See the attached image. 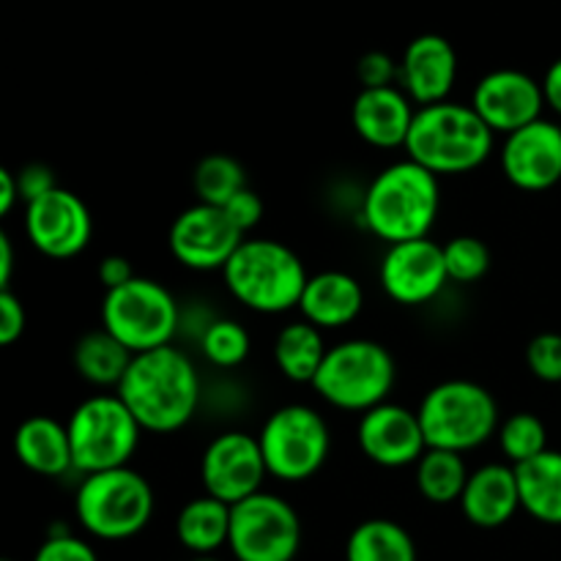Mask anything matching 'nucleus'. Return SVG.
Returning <instances> with one entry per match:
<instances>
[{"mask_svg":"<svg viewBox=\"0 0 561 561\" xmlns=\"http://www.w3.org/2000/svg\"><path fill=\"white\" fill-rule=\"evenodd\" d=\"M499 449H502L504 458L510 460V466L529 463L531 458L542 455L548 447V427L546 422L537 414L529 411H518V414H510L502 422L496 433Z\"/></svg>","mask_w":561,"mask_h":561,"instance_id":"31","label":"nucleus"},{"mask_svg":"<svg viewBox=\"0 0 561 561\" xmlns=\"http://www.w3.org/2000/svg\"><path fill=\"white\" fill-rule=\"evenodd\" d=\"M496 131L477 115L471 104L438 102L416 107L405 159L422 164L433 175H460L482 168L493 153Z\"/></svg>","mask_w":561,"mask_h":561,"instance_id":"3","label":"nucleus"},{"mask_svg":"<svg viewBox=\"0 0 561 561\" xmlns=\"http://www.w3.org/2000/svg\"><path fill=\"white\" fill-rule=\"evenodd\" d=\"M299 546V513L277 493L261 491L230 507L228 548L236 561H294Z\"/></svg>","mask_w":561,"mask_h":561,"instance_id":"11","label":"nucleus"},{"mask_svg":"<svg viewBox=\"0 0 561 561\" xmlns=\"http://www.w3.org/2000/svg\"><path fill=\"white\" fill-rule=\"evenodd\" d=\"M425 431L427 449L471 453L499 433V403L482 383L453 378L442 381L422 398L416 409Z\"/></svg>","mask_w":561,"mask_h":561,"instance_id":"6","label":"nucleus"},{"mask_svg":"<svg viewBox=\"0 0 561 561\" xmlns=\"http://www.w3.org/2000/svg\"><path fill=\"white\" fill-rule=\"evenodd\" d=\"M14 274V244L9 233H0V290H9Z\"/></svg>","mask_w":561,"mask_h":561,"instance_id":"43","label":"nucleus"},{"mask_svg":"<svg viewBox=\"0 0 561 561\" xmlns=\"http://www.w3.org/2000/svg\"><path fill=\"white\" fill-rule=\"evenodd\" d=\"M20 201L22 195H20V181H16V173L14 170L3 168L0 170V214L9 217Z\"/></svg>","mask_w":561,"mask_h":561,"instance_id":"41","label":"nucleus"},{"mask_svg":"<svg viewBox=\"0 0 561 561\" xmlns=\"http://www.w3.org/2000/svg\"><path fill=\"white\" fill-rule=\"evenodd\" d=\"M175 537L195 557H214L228 546L230 537V504L214 496H197L181 507L175 518Z\"/></svg>","mask_w":561,"mask_h":561,"instance_id":"25","label":"nucleus"},{"mask_svg":"<svg viewBox=\"0 0 561 561\" xmlns=\"http://www.w3.org/2000/svg\"><path fill=\"white\" fill-rule=\"evenodd\" d=\"M96 274H99V283H102L104 294H107V290L124 288L126 283H131V279L137 277L135 266H131L129 257H124V255L102 257V263H99V272Z\"/></svg>","mask_w":561,"mask_h":561,"instance_id":"40","label":"nucleus"},{"mask_svg":"<svg viewBox=\"0 0 561 561\" xmlns=\"http://www.w3.org/2000/svg\"><path fill=\"white\" fill-rule=\"evenodd\" d=\"M520 510L548 526H561V453L546 449L529 463L515 466Z\"/></svg>","mask_w":561,"mask_h":561,"instance_id":"24","label":"nucleus"},{"mask_svg":"<svg viewBox=\"0 0 561 561\" xmlns=\"http://www.w3.org/2000/svg\"><path fill=\"white\" fill-rule=\"evenodd\" d=\"M542 93H546L548 107L561 115V58L548 66L546 77H542Z\"/></svg>","mask_w":561,"mask_h":561,"instance_id":"42","label":"nucleus"},{"mask_svg":"<svg viewBox=\"0 0 561 561\" xmlns=\"http://www.w3.org/2000/svg\"><path fill=\"white\" fill-rule=\"evenodd\" d=\"M356 77H359L362 88H392L394 80H400V64H394L392 55L373 49L359 58Z\"/></svg>","mask_w":561,"mask_h":561,"instance_id":"36","label":"nucleus"},{"mask_svg":"<svg viewBox=\"0 0 561 561\" xmlns=\"http://www.w3.org/2000/svg\"><path fill=\"white\" fill-rule=\"evenodd\" d=\"M356 442H359L362 455L383 469L416 466L427 453L420 414L389 400L362 414Z\"/></svg>","mask_w":561,"mask_h":561,"instance_id":"17","label":"nucleus"},{"mask_svg":"<svg viewBox=\"0 0 561 561\" xmlns=\"http://www.w3.org/2000/svg\"><path fill=\"white\" fill-rule=\"evenodd\" d=\"M75 469L82 474L124 469L140 447L142 427L118 394H93L71 411L69 422Z\"/></svg>","mask_w":561,"mask_h":561,"instance_id":"8","label":"nucleus"},{"mask_svg":"<svg viewBox=\"0 0 561 561\" xmlns=\"http://www.w3.org/2000/svg\"><path fill=\"white\" fill-rule=\"evenodd\" d=\"M502 170L524 192H546L561 181V126L535 121L504 137Z\"/></svg>","mask_w":561,"mask_h":561,"instance_id":"18","label":"nucleus"},{"mask_svg":"<svg viewBox=\"0 0 561 561\" xmlns=\"http://www.w3.org/2000/svg\"><path fill=\"white\" fill-rule=\"evenodd\" d=\"M263 460L268 477L279 482H305L316 477L332 453V431L321 411L290 403L272 411L261 433Z\"/></svg>","mask_w":561,"mask_h":561,"instance_id":"10","label":"nucleus"},{"mask_svg":"<svg viewBox=\"0 0 561 561\" xmlns=\"http://www.w3.org/2000/svg\"><path fill=\"white\" fill-rule=\"evenodd\" d=\"M414 115V102L403 88H362L351 107V124L367 146L389 151L405 148Z\"/></svg>","mask_w":561,"mask_h":561,"instance_id":"20","label":"nucleus"},{"mask_svg":"<svg viewBox=\"0 0 561 561\" xmlns=\"http://www.w3.org/2000/svg\"><path fill=\"white\" fill-rule=\"evenodd\" d=\"M153 488L140 471L110 469L88 474L75 496L77 524L96 540L121 542L140 535L153 518Z\"/></svg>","mask_w":561,"mask_h":561,"instance_id":"5","label":"nucleus"},{"mask_svg":"<svg viewBox=\"0 0 561 561\" xmlns=\"http://www.w3.org/2000/svg\"><path fill=\"white\" fill-rule=\"evenodd\" d=\"M230 296L261 316L299 310L307 288L305 261L277 239H244L222 268Z\"/></svg>","mask_w":561,"mask_h":561,"instance_id":"4","label":"nucleus"},{"mask_svg":"<svg viewBox=\"0 0 561 561\" xmlns=\"http://www.w3.org/2000/svg\"><path fill=\"white\" fill-rule=\"evenodd\" d=\"M27 316L11 290H0V345H14L25 334Z\"/></svg>","mask_w":561,"mask_h":561,"instance_id":"37","label":"nucleus"},{"mask_svg":"<svg viewBox=\"0 0 561 561\" xmlns=\"http://www.w3.org/2000/svg\"><path fill=\"white\" fill-rule=\"evenodd\" d=\"M225 214H228L230 222H233L236 228L241 230V233L257 228V225H261V219H263L261 195H257L255 190H250V186H247V190H241L239 195H236L233 201L225 206Z\"/></svg>","mask_w":561,"mask_h":561,"instance_id":"38","label":"nucleus"},{"mask_svg":"<svg viewBox=\"0 0 561 561\" xmlns=\"http://www.w3.org/2000/svg\"><path fill=\"white\" fill-rule=\"evenodd\" d=\"M33 561H99V559H96V551H93L82 537L69 535V531H53V535L38 546Z\"/></svg>","mask_w":561,"mask_h":561,"instance_id":"35","label":"nucleus"},{"mask_svg":"<svg viewBox=\"0 0 561 561\" xmlns=\"http://www.w3.org/2000/svg\"><path fill=\"white\" fill-rule=\"evenodd\" d=\"M466 520L477 529H499L510 524L520 510V488L515 466L488 463L471 471L466 491L460 496Z\"/></svg>","mask_w":561,"mask_h":561,"instance_id":"21","label":"nucleus"},{"mask_svg":"<svg viewBox=\"0 0 561 561\" xmlns=\"http://www.w3.org/2000/svg\"><path fill=\"white\" fill-rule=\"evenodd\" d=\"M250 332L233 318H217L201 334V351L214 367H239L250 356Z\"/></svg>","mask_w":561,"mask_h":561,"instance_id":"32","label":"nucleus"},{"mask_svg":"<svg viewBox=\"0 0 561 561\" xmlns=\"http://www.w3.org/2000/svg\"><path fill=\"white\" fill-rule=\"evenodd\" d=\"M378 279H381L383 294L398 305H427L449 283L444 244L433 241L431 236L392 244L383 252Z\"/></svg>","mask_w":561,"mask_h":561,"instance_id":"15","label":"nucleus"},{"mask_svg":"<svg viewBox=\"0 0 561 561\" xmlns=\"http://www.w3.org/2000/svg\"><path fill=\"white\" fill-rule=\"evenodd\" d=\"M469 477L463 455L449 449H427L416 463V488L431 504L460 502Z\"/></svg>","mask_w":561,"mask_h":561,"instance_id":"29","label":"nucleus"},{"mask_svg":"<svg viewBox=\"0 0 561 561\" xmlns=\"http://www.w3.org/2000/svg\"><path fill=\"white\" fill-rule=\"evenodd\" d=\"M444 261H447V274L453 283L471 285L485 277L491 268V250L485 241L474 236H455L444 244Z\"/></svg>","mask_w":561,"mask_h":561,"instance_id":"33","label":"nucleus"},{"mask_svg":"<svg viewBox=\"0 0 561 561\" xmlns=\"http://www.w3.org/2000/svg\"><path fill=\"white\" fill-rule=\"evenodd\" d=\"M442 211L438 175L411 159L383 168L362 197V222L383 244L427 239Z\"/></svg>","mask_w":561,"mask_h":561,"instance_id":"2","label":"nucleus"},{"mask_svg":"<svg viewBox=\"0 0 561 561\" xmlns=\"http://www.w3.org/2000/svg\"><path fill=\"white\" fill-rule=\"evenodd\" d=\"M345 561H416V542L389 518L362 520L345 542Z\"/></svg>","mask_w":561,"mask_h":561,"instance_id":"28","label":"nucleus"},{"mask_svg":"<svg viewBox=\"0 0 561 561\" xmlns=\"http://www.w3.org/2000/svg\"><path fill=\"white\" fill-rule=\"evenodd\" d=\"M14 455L27 471L42 477H64L75 469L69 427L53 416H31L14 433Z\"/></svg>","mask_w":561,"mask_h":561,"instance_id":"23","label":"nucleus"},{"mask_svg":"<svg viewBox=\"0 0 561 561\" xmlns=\"http://www.w3.org/2000/svg\"><path fill=\"white\" fill-rule=\"evenodd\" d=\"M131 354L124 343L113 337L110 332L99 329V332L82 334L80 343L75 345V367L88 383L93 387H115L124 381L126 370H129Z\"/></svg>","mask_w":561,"mask_h":561,"instance_id":"27","label":"nucleus"},{"mask_svg":"<svg viewBox=\"0 0 561 561\" xmlns=\"http://www.w3.org/2000/svg\"><path fill=\"white\" fill-rule=\"evenodd\" d=\"M3 561H14V559H3Z\"/></svg>","mask_w":561,"mask_h":561,"instance_id":"45","label":"nucleus"},{"mask_svg":"<svg viewBox=\"0 0 561 561\" xmlns=\"http://www.w3.org/2000/svg\"><path fill=\"white\" fill-rule=\"evenodd\" d=\"M458 80V53L438 33H422L405 47L400 60V85L420 107L447 102Z\"/></svg>","mask_w":561,"mask_h":561,"instance_id":"19","label":"nucleus"},{"mask_svg":"<svg viewBox=\"0 0 561 561\" xmlns=\"http://www.w3.org/2000/svg\"><path fill=\"white\" fill-rule=\"evenodd\" d=\"M168 244L181 266L192 272H222L244 244V233L230 222L225 208L195 203L170 225Z\"/></svg>","mask_w":561,"mask_h":561,"instance_id":"12","label":"nucleus"},{"mask_svg":"<svg viewBox=\"0 0 561 561\" xmlns=\"http://www.w3.org/2000/svg\"><path fill=\"white\" fill-rule=\"evenodd\" d=\"M25 233L44 257L69 261L91 244L93 217L80 195L58 186L38 201L27 203Z\"/></svg>","mask_w":561,"mask_h":561,"instance_id":"14","label":"nucleus"},{"mask_svg":"<svg viewBox=\"0 0 561 561\" xmlns=\"http://www.w3.org/2000/svg\"><path fill=\"white\" fill-rule=\"evenodd\" d=\"M192 186H195L197 203L225 208L241 190H247V173L239 159L228 153H208L197 162Z\"/></svg>","mask_w":561,"mask_h":561,"instance_id":"30","label":"nucleus"},{"mask_svg":"<svg viewBox=\"0 0 561 561\" xmlns=\"http://www.w3.org/2000/svg\"><path fill=\"white\" fill-rule=\"evenodd\" d=\"M394 381H398V365L387 345L354 337L329 348L312 389L334 409L365 414L387 403Z\"/></svg>","mask_w":561,"mask_h":561,"instance_id":"7","label":"nucleus"},{"mask_svg":"<svg viewBox=\"0 0 561 561\" xmlns=\"http://www.w3.org/2000/svg\"><path fill=\"white\" fill-rule=\"evenodd\" d=\"M329 348L323 332L310 321H294L279 329L274 340V365L288 381L312 383Z\"/></svg>","mask_w":561,"mask_h":561,"instance_id":"26","label":"nucleus"},{"mask_svg":"<svg viewBox=\"0 0 561 561\" xmlns=\"http://www.w3.org/2000/svg\"><path fill=\"white\" fill-rule=\"evenodd\" d=\"M526 365L535 378L561 387V334L542 332L531 337V343L526 345Z\"/></svg>","mask_w":561,"mask_h":561,"instance_id":"34","label":"nucleus"},{"mask_svg":"<svg viewBox=\"0 0 561 561\" xmlns=\"http://www.w3.org/2000/svg\"><path fill=\"white\" fill-rule=\"evenodd\" d=\"M16 181H20V195L22 201H25V206L27 203L38 201V197H44L47 192L58 190V184H55V173L44 162H31L22 170H16Z\"/></svg>","mask_w":561,"mask_h":561,"instance_id":"39","label":"nucleus"},{"mask_svg":"<svg viewBox=\"0 0 561 561\" xmlns=\"http://www.w3.org/2000/svg\"><path fill=\"white\" fill-rule=\"evenodd\" d=\"M192 561H222V559H217V557H195Z\"/></svg>","mask_w":561,"mask_h":561,"instance_id":"44","label":"nucleus"},{"mask_svg":"<svg viewBox=\"0 0 561 561\" xmlns=\"http://www.w3.org/2000/svg\"><path fill=\"white\" fill-rule=\"evenodd\" d=\"M362 307H365V290H362L359 279L348 272H337V268L310 274L299 301V312L305 316V321H310L321 332L354 323Z\"/></svg>","mask_w":561,"mask_h":561,"instance_id":"22","label":"nucleus"},{"mask_svg":"<svg viewBox=\"0 0 561 561\" xmlns=\"http://www.w3.org/2000/svg\"><path fill=\"white\" fill-rule=\"evenodd\" d=\"M471 107L496 135H513L540 121L546 107L542 82L518 69L488 71L471 93Z\"/></svg>","mask_w":561,"mask_h":561,"instance_id":"16","label":"nucleus"},{"mask_svg":"<svg viewBox=\"0 0 561 561\" xmlns=\"http://www.w3.org/2000/svg\"><path fill=\"white\" fill-rule=\"evenodd\" d=\"M179 327V301L151 277H135L124 288L107 290L102 299V329L131 354L173 345Z\"/></svg>","mask_w":561,"mask_h":561,"instance_id":"9","label":"nucleus"},{"mask_svg":"<svg viewBox=\"0 0 561 561\" xmlns=\"http://www.w3.org/2000/svg\"><path fill=\"white\" fill-rule=\"evenodd\" d=\"M268 477L257 436L241 431L219 433L201 458V480L208 496L225 504H239L263 491Z\"/></svg>","mask_w":561,"mask_h":561,"instance_id":"13","label":"nucleus"},{"mask_svg":"<svg viewBox=\"0 0 561 561\" xmlns=\"http://www.w3.org/2000/svg\"><path fill=\"white\" fill-rule=\"evenodd\" d=\"M142 431L175 433L190 425L201 405V376L190 356L175 345L135 354L115 389Z\"/></svg>","mask_w":561,"mask_h":561,"instance_id":"1","label":"nucleus"}]
</instances>
